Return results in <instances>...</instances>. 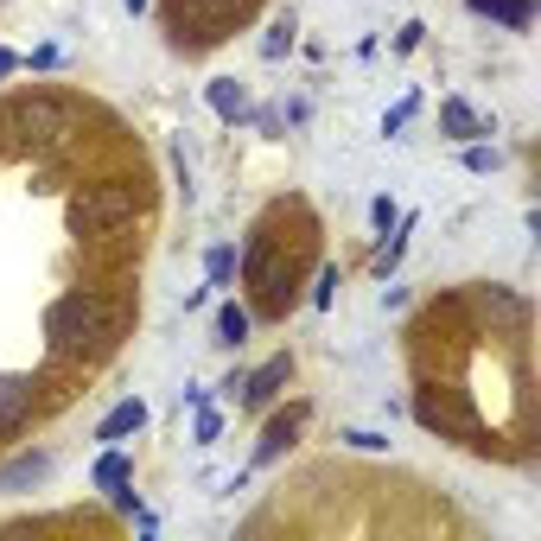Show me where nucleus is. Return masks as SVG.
<instances>
[{"label": "nucleus", "instance_id": "obj_1", "mask_svg": "<svg viewBox=\"0 0 541 541\" xmlns=\"http://www.w3.org/2000/svg\"><path fill=\"white\" fill-rule=\"evenodd\" d=\"M45 331H51V351H90V344H109L121 331V306L102 300V293H64L45 312Z\"/></svg>", "mask_w": 541, "mask_h": 541}, {"label": "nucleus", "instance_id": "obj_2", "mask_svg": "<svg viewBox=\"0 0 541 541\" xmlns=\"http://www.w3.org/2000/svg\"><path fill=\"white\" fill-rule=\"evenodd\" d=\"M7 128L20 134L26 147H58V141H71V134H77V109L64 96H20L7 109Z\"/></svg>", "mask_w": 541, "mask_h": 541}, {"label": "nucleus", "instance_id": "obj_3", "mask_svg": "<svg viewBox=\"0 0 541 541\" xmlns=\"http://www.w3.org/2000/svg\"><path fill=\"white\" fill-rule=\"evenodd\" d=\"M249 287H255L261 312H287V300H293V255H281V242L261 236L249 249Z\"/></svg>", "mask_w": 541, "mask_h": 541}, {"label": "nucleus", "instance_id": "obj_4", "mask_svg": "<svg viewBox=\"0 0 541 541\" xmlns=\"http://www.w3.org/2000/svg\"><path fill=\"white\" fill-rule=\"evenodd\" d=\"M128 217H134V191L128 185H96L90 198L71 204V230L77 236H115Z\"/></svg>", "mask_w": 541, "mask_h": 541}, {"label": "nucleus", "instance_id": "obj_5", "mask_svg": "<svg viewBox=\"0 0 541 541\" xmlns=\"http://www.w3.org/2000/svg\"><path fill=\"white\" fill-rule=\"evenodd\" d=\"M287 376H293V357H268L255 376H242V401H249V408H268V401L281 395Z\"/></svg>", "mask_w": 541, "mask_h": 541}, {"label": "nucleus", "instance_id": "obj_6", "mask_svg": "<svg viewBox=\"0 0 541 541\" xmlns=\"http://www.w3.org/2000/svg\"><path fill=\"white\" fill-rule=\"evenodd\" d=\"M32 389H39L32 376H0V433H13L32 414Z\"/></svg>", "mask_w": 541, "mask_h": 541}, {"label": "nucleus", "instance_id": "obj_7", "mask_svg": "<svg viewBox=\"0 0 541 541\" xmlns=\"http://www.w3.org/2000/svg\"><path fill=\"white\" fill-rule=\"evenodd\" d=\"M141 427H147V401H121L109 421L96 427V440H102V446H121L128 433H141Z\"/></svg>", "mask_w": 541, "mask_h": 541}, {"label": "nucleus", "instance_id": "obj_8", "mask_svg": "<svg viewBox=\"0 0 541 541\" xmlns=\"http://www.w3.org/2000/svg\"><path fill=\"white\" fill-rule=\"evenodd\" d=\"M440 128L452 134V141H478V134H491V121H478V115H471V102L446 96V109H440Z\"/></svg>", "mask_w": 541, "mask_h": 541}, {"label": "nucleus", "instance_id": "obj_9", "mask_svg": "<svg viewBox=\"0 0 541 541\" xmlns=\"http://www.w3.org/2000/svg\"><path fill=\"white\" fill-rule=\"evenodd\" d=\"M300 421H306L300 408L281 414V421H268V433H261V446H255V459H261V465H268V459H281V452L293 446V433H300Z\"/></svg>", "mask_w": 541, "mask_h": 541}, {"label": "nucleus", "instance_id": "obj_10", "mask_svg": "<svg viewBox=\"0 0 541 541\" xmlns=\"http://www.w3.org/2000/svg\"><path fill=\"white\" fill-rule=\"evenodd\" d=\"M242 338H249V312H242V306H223V312H217V344H242Z\"/></svg>", "mask_w": 541, "mask_h": 541}, {"label": "nucleus", "instance_id": "obj_11", "mask_svg": "<svg viewBox=\"0 0 541 541\" xmlns=\"http://www.w3.org/2000/svg\"><path fill=\"white\" fill-rule=\"evenodd\" d=\"M45 471H51V459H20V465L0 471V491H13V484H39Z\"/></svg>", "mask_w": 541, "mask_h": 541}, {"label": "nucleus", "instance_id": "obj_12", "mask_svg": "<svg viewBox=\"0 0 541 541\" xmlns=\"http://www.w3.org/2000/svg\"><path fill=\"white\" fill-rule=\"evenodd\" d=\"M211 102H217V115H223V121H236L242 109H249V96H242V83H211Z\"/></svg>", "mask_w": 541, "mask_h": 541}, {"label": "nucleus", "instance_id": "obj_13", "mask_svg": "<svg viewBox=\"0 0 541 541\" xmlns=\"http://www.w3.org/2000/svg\"><path fill=\"white\" fill-rule=\"evenodd\" d=\"M128 478H134V465L121 459V452H109V459L96 465V484H102V491H121V484H128Z\"/></svg>", "mask_w": 541, "mask_h": 541}, {"label": "nucleus", "instance_id": "obj_14", "mask_svg": "<svg viewBox=\"0 0 541 541\" xmlns=\"http://www.w3.org/2000/svg\"><path fill=\"white\" fill-rule=\"evenodd\" d=\"M344 440H351L357 452H382V446H389V440H382V433H344Z\"/></svg>", "mask_w": 541, "mask_h": 541}, {"label": "nucleus", "instance_id": "obj_15", "mask_svg": "<svg viewBox=\"0 0 541 541\" xmlns=\"http://www.w3.org/2000/svg\"><path fill=\"white\" fill-rule=\"evenodd\" d=\"M465 166H471V172H491V166H497V153H484V147H471V153H465Z\"/></svg>", "mask_w": 541, "mask_h": 541}, {"label": "nucleus", "instance_id": "obj_16", "mask_svg": "<svg viewBox=\"0 0 541 541\" xmlns=\"http://www.w3.org/2000/svg\"><path fill=\"white\" fill-rule=\"evenodd\" d=\"M13 64H20V58H13V51H0V77H7V71H13Z\"/></svg>", "mask_w": 541, "mask_h": 541}, {"label": "nucleus", "instance_id": "obj_17", "mask_svg": "<svg viewBox=\"0 0 541 541\" xmlns=\"http://www.w3.org/2000/svg\"><path fill=\"white\" fill-rule=\"evenodd\" d=\"M141 7H147V0H128V13H141Z\"/></svg>", "mask_w": 541, "mask_h": 541}]
</instances>
